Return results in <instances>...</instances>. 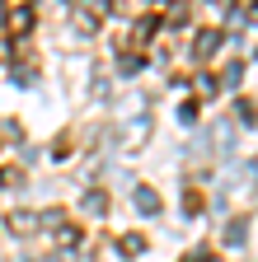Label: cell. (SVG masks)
I'll list each match as a JSON object with an SVG mask.
<instances>
[{
  "label": "cell",
  "instance_id": "1",
  "mask_svg": "<svg viewBox=\"0 0 258 262\" xmlns=\"http://www.w3.org/2000/svg\"><path fill=\"white\" fill-rule=\"evenodd\" d=\"M216 52V33H202V42H197V56H211Z\"/></svg>",
  "mask_w": 258,
  "mask_h": 262
},
{
  "label": "cell",
  "instance_id": "2",
  "mask_svg": "<svg viewBox=\"0 0 258 262\" xmlns=\"http://www.w3.org/2000/svg\"><path fill=\"white\" fill-rule=\"evenodd\" d=\"M28 19H33V14H28L24 5H19V10H10V24H14V28H28Z\"/></svg>",
  "mask_w": 258,
  "mask_h": 262
}]
</instances>
